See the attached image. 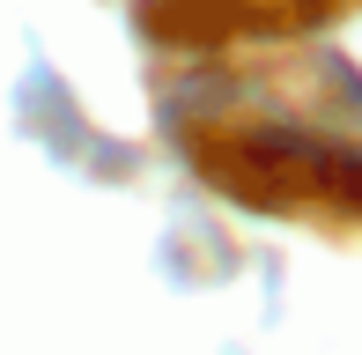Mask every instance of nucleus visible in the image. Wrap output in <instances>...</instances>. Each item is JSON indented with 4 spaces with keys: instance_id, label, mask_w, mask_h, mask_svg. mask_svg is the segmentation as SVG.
I'll use <instances>...</instances> for the list:
<instances>
[{
    "instance_id": "obj_1",
    "label": "nucleus",
    "mask_w": 362,
    "mask_h": 355,
    "mask_svg": "<svg viewBox=\"0 0 362 355\" xmlns=\"http://www.w3.org/2000/svg\"><path fill=\"white\" fill-rule=\"evenodd\" d=\"M192 156L215 185L244 192L259 207H318V215L362 222V149L355 141L288 134V126H229V134H207Z\"/></svg>"
}]
</instances>
